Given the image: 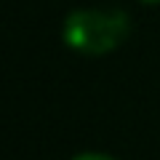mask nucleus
Here are the masks:
<instances>
[{"mask_svg":"<svg viewBox=\"0 0 160 160\" xmlns=\"http://www.w3.org/2000/svg\"><path fill=\"white\" fill-rule=\"evenodd\" d=\"M128 38H131V13L123 8L80 6L67 11L59 24L62 46L88 59L115 53Z\"/></svg>","mask_w":160,"mask_h":160,"instance_id":"obj_1","label":"nucleus"},{"mask_svg":"<svg viewBox=\"0 0 160 160\" xmlns=\"http://www.w3.org/2000/svg\"><path fill=\"white\" fill-rule=\"evenodd\" d=\"M67 160H123V158L107 152V149H78V152H72Z\"/></svg>","mask_w":160,"mask_h":160,"instance_id":"obj_2","label":"nucleus"},{"mask_svg":"<svg viewBox=\"0 0 160 160\" xmlns=\"http://www.w3.org/2000/svg\"><path fill=\"white\" fill-rule=\"evenodd\" d=\"M136 3L144 8H160V0H136Z\"/></svg>","mask_w":160,"mask_h":160,"instance_id":"obj_3","label":"nucleus"}]
</instances>
